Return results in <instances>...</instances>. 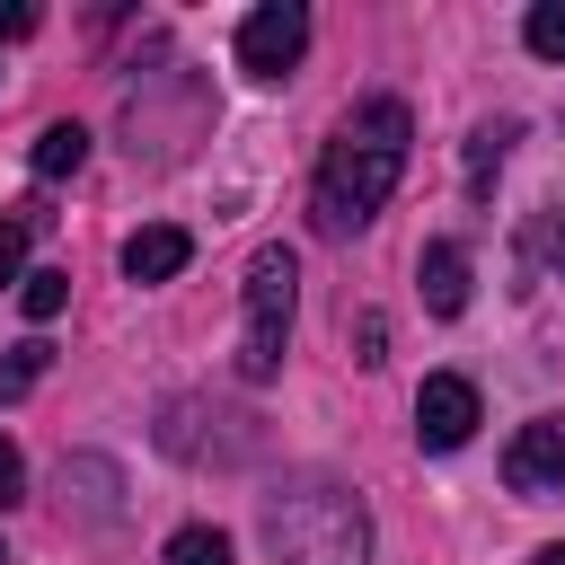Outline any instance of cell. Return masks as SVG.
Segmentation results:
<instances>
[{
    "label": "cell",
    "instance_id": "ac0fdd59",
    "mask_svg": "<svg viewBox=\"0 0 565 565\" xmlns=\"http://www.w3.org/2000/svg\"><path fill=\"white\" fill-rule=\"evenodd\" d=\"M530 565H565V547H539V556H530Z\"/></svg>",
    "mask_w": 565,
    "mask_h": 565
},
{
    "label": "cell",
    "instance_id": "6da1fadb",
    "mask_svg": "<svg viewBox=\"0 0 565 565\" xmlns=\"http://www.w3.org/2000/svg\"><path fill=\"white\" fill-rule=\"evenodd\" d=\"M406 106L397 97H371L335 141H327V159H318V194H309V212H318V230H362L388 194H397V177H406Z\"/></svg>",
    "mask_w": 565,
    "mask_h": 565
},
{
    "label": "cell",
    "instance_id": "ba28073f",
    "mask_svg": "<svg viewBox=\"0 0 565 565\" xmlns=\"http://www.w3.org/2000/svg\"><path fill=\"white\" fill-rule=\"evenodd\" d=\"M415 282H424V309H433V318H459V309H468V247H459V238H433V247L415 256Z\"/></svg>",
    "mask_w": 565,
    "mask_h": 565
},
{
    "label": "cell",
    "instance_id": "ffe728a7",
    "mask_svg": "<svg viewBox=\"0 0 565 565\" xmlns=\"http://www.w3.org/2000/svg\"><path fill=\"white\" fill-rule=\"evenodd\" d=\"M0 565H9V556H0Z\"/></svg>",
    "mask_w": 565,
    "mask_h": 565
},
{
    "label": "cell",
    "instance_id": "8992f818",
    "mask_svg": "<svg viewBox=\"0 0 565 565\" xmlns=\"http://www.w3.org/2000/svg\"><path fill=\"white\" fill-rule=\"evenodd\" d=\"M415 433H424V450H459V441L477 433V388H468L459 371H433V380L415 388Z\"/></svg>",
    "mask_w": 565,
    "mask_h": 565
},
{
    "label": "cell",
    "instance_id": "277c9868",
    "mask_svg": "<svg viewBox=\"0 0 565 565\" xmlns=\"http://www.w3.org/2000/svg\"><path fill=\"white\" fill-rule=\"evenodd\" d=\"M300 44H309V9H300V0H265V9L238 26V62H247L256 79H282V71L300 62Z\"/></svg>",
    "mask_w": 565,
    "mask_h": 565
},
{
    "label": "cell",
    "instance_id": "4fadbf2b",
    "mask_svg": "<svg viewBox=\"0 0 565 565\" xmlns=\"http://www.w3.org/2000/svg\"><path fill=\"white\" fill-rule=\"evenodd\" d=\"M35 380H44V344H18V362L0 371V397H26Z\"/></svg>",
    "mask_w": 565,
    "mask_h": 565
},
{
    "label": "cell",
    "instance_id": "5bb4252c",
    "mask_svg": "<svg viewBox=\"0 0 565 565\" xmlns=\"http://www.w3.org/2000/svg\"><path fill=\"white\" fill-rule=\"evenodd\" d=\"M26 282V221H0V291Z\"/></svg>",
    "mask_w": 565,
    "mask_h": 565
},
{
    "label": "cell",
    "instance_id": "30bf717a",
    "mask_svg": "<svg viewBox=\"0 0 565 565\" xmlns=\"http://www.w3.org/2000/svg\"><path fill=\"white\" fill-rule=\"evenodd\" d=\"M62 300H71V274H53V265H44V274H26V291H18V309H26L35 327H53V318H62Z\"/></svg>",
    "mask_w": 565,
    "mask_h": 565
},
{
    "label": "cell",
    "instance_id": "3957f363",
    "mask_svg": "<svg viewBox=\"0 0 565 565\" xmlns=\"http://www.w3.org/2000/svg\"><path fill=\"white\" fill-rule=\"evenodd\" d=\"M291 291H300L291 247H256V265H247V335H238V371H247V380H274V371H282Z\"/></svg>",
    "mask_w": 565,
    "mask_h": 565
},
{
    "label": "cell",
    "instance_id": "9c48e42d",
    "mask_svg": "<svg viewBox=\"0 0 565 565\" xmlns=\"http://www.w3.org/2000/svg\"><path fill=\"white\" fill-rule=\"evenodd\" d=\"M79 159H88V132H79V124H44V132H35V150H26V168H35V177H71Z\"/></svg>",
    "mask_w": 565,
    "mask_h": 565
},
{
    "label": "cell",
    "instance_id": "8fae6325",
    "mask_svg": "<svg viewBox=\"0 0 565 565\" xmlns=\"http://www.w3.org/2000/svg\"><path fill=\"white\" fill-rule=\"evenodd\" d=\"M168 565H230V539L221 530H177L168 539Z\"/></svg>",
    "mask_w": 565,
    "mask_h": 565
},
{
    "label": "cell",
    "instance_id": "e0dca14e",
    "mask_svg": "<svg viewBox=\"0 0 565 565\" xmlns=\"http://www.w3.org/2000/svg\"><path fill=\"white\" fill-rule=\"evenodd\" d=\"M35 26V9H0V35H26Z\"/></svg>",
    "mask_w": 565,
    "mask_h": 565
},
{
    "label": "cell",
    "instance_id": "d6986e66",
    "mask_svg": "<svg viewBox=\"0 0 565 565\" xmlns=\"http://www.w3.org/2000/svg\"><path fill=\"white\" fill-rule=\"evenodd\" d=\"M556 274H565V221H556Z\"/></svg>",
    "mask_w": 565,
    "mask_h": 565
},
{
    "label": "cell",
    "instance_id": "2e32d148",
    "mask_svg": "<svg viewBox=\"0 0 565 565\" xmlns=\"http://www.w3.org/2000/svg\"><path fill=\"white\" fill-rule=\"evenodd\" d=\"M353 344H362V362H380V353H388V318H362V327H353Z\"/></svg>",
    "mask_w": 565,
    "mask_h": 565
},
{
    "label": "cell",
    "instance_id": "7a4b0ae2",
    "mask_svg": "<svg viewBox=\"0 0 565 565\" xmlns=\"http://www.w3.org/2000/svg\"><path fill=\"white\" fill-rule=\"evenodd\" d=\"M265 547L282 565H371V521H362V494L327 486V477H300L265 503Z\"/></svg>",
    "mask_w": 565,
    "mask_h": 565
},
{
    "label": "cell",
    "instance_id": "52a82bcc",
    "mask_svg": "<svg viewBox=\"0 0 565 565\" xmlns=\"http://www.w3.org/2000/svg\"><path fill=\"white\" fill-rule=\"evenodd\" d=\"M185 256H194V238H185L177 221H150V230L124 238V274H132V282H177Z\"/></svg>",
    "mask_w": 565,
    "mask_h": 565
},
{
    "label": "cell",
    "instance_id": "9a60e30c",
    "mask_svg": "<svg viewBox=\"0 0 565 565\" xmlns=\"http://www.w3.org/2000/svg\"><path fill=\"white\" fill-rule=\"evenodd\" d=\"M18 486H26V459H18V441H0V503H18Z\"/></svg>",
    "mask_w": 565,
    "mask_h": 565
},
{
    "label": "cell",
    "instance_id": "5b68a950",
    "mask_svg": "<svg viewBox=\"0 0 565 565\" xmlns=\"http://www.w3.org/2000/svg\"><path fill=\"white\" fill-rule=\"evenodd\" d=\"M503 486L512 494H565V415H539V424H521L512 433V450H503Z\"/></svg>",
    "mask_w": 565,
    "mask_h": 565
},
{
    "label": "cell",
    "instance_id": "7c38bea8",
    "mask_svg": "<svg viewBox=\"0 0 565 565\" xmlns=\"http://www.w3.org/2000/svg\"><path fill=\"white\" fill-rule=\"evenodd\" d=\"M521 35H530V53H547V62H565V0H539Z\"/></svg>",
    "mask_w": 565,
    "mask_h": 565
}]
</instances>
